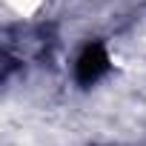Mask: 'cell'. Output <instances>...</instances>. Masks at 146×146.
I'll return each instance as SVG.
<instances>
[{"mask_svg":"<svg viewBox=\"0 0 146 146\" xmlns=\"http://www.w3.org/2000/svg\"><path fill=\"white\" fill-rule=\"evenodd\" d=\"M106 69H109V54L100 43H89L80 57H78V66H75V75L83 86H92L95 80H100L106 75Z\"/></svg>","mask_w":146,"mask_h":146,"instance_id":"obj_1","label":"cell"}]
</instances>
